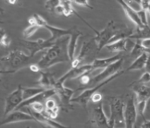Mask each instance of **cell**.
<instances>
[{
  "instance_id": "obj_35",
  "label": "cell",
  "mask_w": 150,
  "mask_h": 128,
  "mask_svg": "<svg viewBox=\"0 0 150 128\" xmlns=\"http://www.w3.org/2000/svg\"><path fill=\"white\" fill-rule=\"evenodd\" d=\"M138 16L141 19V21L142 22V23L144 24L145 27H149L148 24V18H147V11H145L144 10H140L139 11H137Z\"/></svg>"
},
{
  "instance_id": "obj_42",
  "label": "cell",
  "mask_w": 150,
  "mask_h": 128,
  "mask_svg": "<svg viewBox=\"0 0 150 128\" xmlns=\"http://www.w3.org/2000/svg\"><path fill=\"white\" fill-rule=\"evenodd\" d=\"M145 68H146V70H147V72H149V73H150V59H149V58L148 59L147 63H146V65H145Z\"/></svg>"
},
{
  "instance_id": "obj_28",
  "label": "cell",
  "mask_w": 150,
  "mask_h": 128,
  "mask_svg": "<svg viewBox=\"0 0 150 128\" xmlns=\"http://www.w3.org/2000/svg\"><path fill=\"white\" fill-rule=\"evenodd\" d=\"M40 28V27L35 26V25H29L28 27L23 31V36L26 39H30Z\"/></svg>"
},
{
  "instance_id": "obj_37",
  "label": "cell",
  "mask_w": 150,
  "mask_h": 128,
  "mask_svg": "<svg viewBox=\"0 0 150 128\" xmlns=\"http://www.w3.org/2000/svg\"><path fill=\"white\" fill-rule=\"evenodd\" d=\"M102 98H103V96H102L100 93L96 92V93H95L94 95H92L91 101H92V103H100Z\"/></svg>"
},
{
  "instance_id": "obj_23",
  "label": "cell",
  "mask_w": 150,
  "mask_h": 128,
  "mask_svg": "<svg viewBox=\"0 0 150 128\" xmlns=\"http://www.w3.org/2000/svg\"><path fill=\"white\" fill-rule=\"evenodd\" d=\"M105 48L108 49L109 51L119 54L122 51H127V39H121L115 43L108 44Z\"/></svg>"
},
{
  "instance_id": "obj_39",
  "label": "cell",
  "mask_w": 150,
  "mask_h": 128,
  "mask_svg": "<svg viewBox=\"0 0 150 128\" xmlns=\"http://www.w3.org/2000/svg\"><path fill=\"white\" fill-rule=\"evenodd\" d=\"M73 3H76L77 5H80L81 6H86V7H88V8H90V9H93V7H92L88 1H82V2H73Z\"/></svg>"
},
{
  "instance_id": "obj_2",
  "label": "cell",
  "mask_w": 150,
  "mask_h": 128,
  "mask_svg": "<svg viewBox=\"0 0 150 128\" xmlns=\"http://www.w3.org/2000/svg\"><path fill=\"white\" fill-rule=\"evenodd\" d=\"M33 58L30 55H26L23 51H11L8 55L1 58V73H16L29 65L31 66V62Z\"/></svg>"
},
{
  "instance_id": "obj_27",
  "label": "cell",
  "mask_w": 150,
  "mask_h": 128,
  "mask_svg": "<svg viewBox=\"0 0 150 128\" xmlns=\"http://www.w3.org/2000/svg\"><path fill=\"white\" fill-rule=\"evenodd\" d=\"M62 6L64 7V16H68L73 15L74 13V8L72 6V3L73 2H71V1H60Z\"/></svg>"
},
{
  "instance_id": "obj_32",
  "label": "cell",
  "mask_w": 150,
  "mask_h": 128,
  "mask_svg": "<svg viewBox=\"0 0 150 128\" xmlns=\"http://www.w3.org/2000/svg\"><path fill=\"white\" fill-rule=\"evenodd\" d=\"M29 107L31 110L37 113H43L45 110V105L43 103H40V102H37V103H34L31 104Z\"/></svg>"
},
{
  "instance_id": "obj_21",
  "label": "cell",
  "mask_w": 150,
  "mask_h": 128,
  "mask_svg": "<svg viewBox=\"0 0 150 128\" xmlns=\"http://www.w3.org/2000/svg\"><path fill=\"white\" fill-rule=\"evenodd\" d=\"M82 35H83V34L81 31L77 30L76 27H74L73 33L70 35V39H69V43H68V55H69L71 62H72V60L75 58L78 39Z\"/></svg>"
},
{
  "instance_id": "obj_10",
  "label": "cell",
  "mask_w": 150,
  "mask_h": 128,
  "mask_svg": "<svg viewBox=\"0 0 150 128\" xmlns=\"http://www.w3.org/2000/svg\"><path fill=\"white\" fill-rule=\"evenodd\" d=\"M123 63H124V58H121L120 60L110 65L107 68L104 69V70L101 71L100 73H99L97 75L92 77L90 84H92V85H93V84L97 85L100 82H103L104 80L109 79L110 77L113 76L114 75H116V74L118 73L119 71L121 70Z\"/></svg>"
},
{
  "instance_id": "obj_17",
  "label": "cell",
  "mask_w": 150,
  "mask_h": 128,
  "mask_svg": "<svg viewBox=\"0 0 150 128\" xmlns=\"http://www.w3.org/2000/svg\"><path fill=\"white\" fill-rule=\"evenodd\" d=\"M56 95V91H55V90H46V91H44L42 92V93L37 95L36 96L31 98L30 99L23 101V102L18 106V107L16 110H20V109H23V108H24V107H29L31 104L34 103H37V102L43 103V102H45L47 99H48V98H52V96H54V95Z\"/></svg>"
},
{
  "instance_id": "obj_46",
  "label": "cell",
  "mask_w": 150,
  "mask_h": 128,
  "mask_svg": "<svg viewBox=\"0 0 150 128\" xmlns=\"http://www.w3.org/2000/svg\"><path fill=\"white\" fill-rule=\"evenodd\" d=\"M149 59H150V55H149Z\"/></svg>"
},
{
  "instance_id": "obj_44",
  "label": "cell",
  "mask_w": 150,
  "mask_h": 128,
  "mask_svg": "<svg viewBox=\"0 0 150 128\" xmlns=\"http://www.w3.org/2000/svg\"><path fill=\"white\" fill-rule=\"evenodd\" d=\"M108 128H114V126L112 125V124H110V123L108 122Z\"/></svg>"
},
{
  "instance_id": "obj_30",
  "label": "cell",
  "mask_w": 150,
  "mask_h": 128,
  "mask_svg": "<svg viewBox=\"0 0 150 128\" xmlns=\"http://www.w3.org/2000/svg\"><path fill=\"white\" fill-rule=\"evenodd\" d=\"M136 106H137V113L143 118V120L145 119L144 117V112H145V108L147 106V101H140V102H136Z\"/></svg>"
},
{
  "instance_id": "obj_7",
  "label": "cell",
  "mask_w": 150,
  "mask_h": 128,
  "mask_svg": "<svg viewBox=\"0 0 150 128\" xmlns=\"http://www.w3.org/2000/svg\"><path fill=\"white\" fill-rule=\"evenodd\" d=\"M55 42L50 38L48 39H39L35 41H21V46L29 51V55L34 57L37 53L41 51L47 50L54 45Z\"/></svg>"
},
{
  "instance_id": "obj_26",
  "label": "cell",
  "mask_w": 150,
  "mask_h": 128,
  "mask_svg": "<svg viewBox=\"0 0 150 128\" xmlns=\"http://www.w3.org/2000/svg\"><path fill=\"white\" fill-rule=\"evenodd\" d=\"M146 52L145 49L141 46V40H136V44H135L134 47L131 51V55L134 58H138L140 55H141L143 53Z\"/></svg>"
},
{
  "instance_id": "obj_25",
  "label": "cell",
  "mask_w": 150,
  "mask_h": 128,
  "mask_svg": "<svg viewBox=\"0 0 150 128\" xmlns=\"http://www.w3.org/2000/svg\"><path fill=\"white\" fill-rule=\"evenodd\" d=\"M130 39L134 40H143L145 39H150V28L144 27L143 28L137 27L136 31Z\"/></svg>"
},
{
  "instance_id": "obj_3",
  "label": "cell",
  "mask_w": 150,
  "mask_h": 128,
  "mask_svg": "<svg viewBox=\"0 0 150 128\" xmlns=\"http://www.w3.org/2000/svg\"><path fill=\"white\" fill-rule=\"evenodd\" d=\"M110 116L108 122L114 126V128H125V104L120 98L110 97Z\"/></svg>"
},
{
  "instance_id": "obj_40",
  "label": "cell",
  "mask_w": 150,
  "mask_h": 128,
  "mask_svg": "<svg viewBox=\"0 0 150 128\" xmlns=\"http://www.w3.org/2000/svg\"><path fill=\"white\" fill-rule=\"evenodd\" d=\"M30 69H31V71L33 72H40L41 71V69L40 68V67L38 66V64H31L30 66Z\"/></svg>"
},
{
  "instance_id": "obj_20",
  "label": "cell",
  "mask_w": 150,
  "mask_h": 128,
  "mask_svg": "<svg viewBox=\"0 0 150 128\" xmlns=\"http://www.w3.org/2000/svg\"><path fill=\"white\" fill-rule=\"evenodd\" d=\"M121 58H123L121 54H117L110 58H95L92 61V63H91L92 70L94 71L95 70H98V69H105L108 67H109L110 65L113 64L114 63L120 60Z\"/></svg>"
},
{
  "instance_id": "obj_16",
  "label": "cell",
  "mask_w": 150,
  "mask_h": 128,
  "mask_svg": "<svg viewBox=\"0 0 150 128\" xmlns=\"http://www.w3.org/2000/svg\"><path fill=\"white\" fill-rule=\"evenodd\" d=\"M129 87H132V91L135 92L136 102L148 101L150 98V87L139 83L137 81L132 82Z\"/></svg>"
},
{
  "instance_id": "obj_12",
  "label": "cell",
  "mask_w": 150,
  "mask_h": 128,
  "mask_svg": "<svg viewBox=\"0 0 150 128\" xmlns=\"http://www.w3.org/2000/svg\"><path fill=\"white\" fill-rule=\"evenodd\" d=\"M91 122L95 128L108 127V118L104 113L102 103H99L98 106L93 109Z\"/></svg>"
},
{
  "instance_id": "obj_4",
  "label": "cell",
  "mask_w": 150,
  "mask_h": 128,
  "mask_svg": "<svg viewBox=\"0 0 150 128\" xmlns=\"http://www.w3.org/2000/svg\"><path fill=\"white\" fill-rule=\"evenodd\" d=\"M123 74H124V70H121L120 71H119L118 73H117L116 75H114L113 76L110 77L109 79H108L104 80L103 82H100L98 83L97 85L94 86V87H92L91 88H88L85 90V91H83L80 95H78L77 97L72 98V99H71V103H76L80 104V106H82L84 108H87V106H88V104L89 101H91V98H92V95H94L95 93L96 92H98V91L101 87H103L105 85H107L108 83H109L112 81H113L115 79H117L118 77H120V75H122Z\"/></svg>"
},
{
  "instance_id": "obj_43",
  "label": "cell",
  "mask_w": 150,
  "mask_h": 128,
  "mask_svg": "<svg viewBox=\"0 0 150 128\" xmlns=\"http://www.w3.org/2000/svg\"><path fill=\"white\" fill-rule=\"evenodd\" d=\"M40 124H41L42 128H53L50 125H47V124H44V123H40Z\"/></svg>"
},
{
  "instance_id": "obj_8",
  "label": "cell",
  "mask_w": 150,
  "mask_h": 128,
  "mask_svg": "<svg viewBox=\"0 0 150 128\" xmlns=\"http://www.w3.org/2000/svg\"><path fill=\"white\" fill-rule=\"evenodd\" d=\"M125 128H134L137 121V110L136 106V99L133 95H129L125 104Z\"/></svg>"
},
{
  "instance_id": "obj_41",
  "label": "cell",
  "mask_w": 150,
  "mask_h": 128,
  "mask_svg": "<svg viewBox=\"0 0 150 128\" xmlns=\"http://www.w3.org/2000/svg\"><path fill=\"white\" fill-rule=\"evenodd\" d=\"M141 128H150V121L147 120V119H144L143 121V123L141 124Z\"/></svg>"
},
{
  "instance_id": "obj_45",
  "label": "cell",
  "mask_w": 150,
  "mask_h": 128,
  "mask_svg": "<svg viewBox=\"0 0 150 128\" xmlns=\"http://www.w3.org/2000/svg\"><path fill=\"white\" fill-rule=\"evenodd\" d=\"M148 12H149L150 14V6H149V11H148Z\"/></svg>"
},
{
  "instance_id": "obj_13",
  "label": "cell",
  "mask_w": 150,
  "mask_h": 128,
  "mask_svg": "<svg viewBox=\"0 0 150 128\" xmlns=\"http://www.w3.org/2000/svg\"><path fill=\"white\" fill-rule=\"evenodd\" d=\"M54 90L56 91V95H58L59 98L62 106L64 107V108L66 109V108L70 107L72 96L74 95L73 90L66 87L64 84L59 83V82H58V81L55 84Z\"/></svg>"
},
{
  "instance_id": "obj_18",
  "label": "cell",
  "mask_w": 150,
  "mask_h": 128,
  "mask_svg": "<svg viewBox=\"0 0 150 128\" xmlns=\"http://www.w3.org/2000/svg\"><path fill=\"white\" fill-rule=\"evenodd\" d=\"M40 73V77L37 81V84L44 90H54L57 82V80H55L54 75L45 70H41Z\"/></svg>"
},
{
  "instance_id": "obj_34",
  "label": "cell",
  "mask_w": 150,
  "mask_h": 128,
  "mask_svg": "<svg viewBox=\"0 0 150 128\" xmlns=\"http://www.w3.org/2000/svg\"><path fill=\"white\" fill-rule=\"evenodd\" d=\"M94 72V71H90V72H88V73L84 74L80 78V82L81 84L83 85H88V84H90L91 82V80H92V73Z\"/></svg>"
},
{
  "instance_id": "obj_15",
  "label": "cell",
  "mask_w": 150,
  "mask_h": 128,
  "mask_svg": "<svg viewBox=\"0 0 150 128\" xmlns=\"http://www.w3.org/2000/svg\"><path fill=\"white\" fill-rule=\"evenodd\" d=\"M27 109V112L29 113L31 115H32L35 119L37 122H40V123H44V124H47V125H50L51 127H52L53 128H70L68 127H66V126L63 125L61 123H59V122H56L55 119H52L49 117L44 114V113H37L35 112L33 110H31V108L29 107H24Z\"/></svg>"
},
{
  "instance_id": "obj_33",
  "label": "cell",
  "mask_w": 150,
  "mask_h": 128,
  "mask_svg": "<svg viewBox=\"0 0 150 128\" xmlns=\"http://www.w3.org/2000/svg\"><path fill=\"white\" fill-rule=\"evenodd\" d=\"M44 105H45V110H56L59 109V107L56 102H55L52 98H50L48 99H47L44 102Z\"/></svg>"
},
{
  "instance_id": "obj_47",
  "label": "cell",
  "mask_w": 150,
  "mask_h": 128,
  "mask_svg": "<svg viewBox=\"0 0 150 128\" xmlns=\"http://www.w3.org/2000/svg\"><path fill=\"white\" fill-rule=\"evenodd\" d=\"M26 128H30V127H26Z\"/></svg>"
},
{
  "instance_id": "obj_14",
  "label": "cell",
  "mask_w": 150,
  "mask_h": 128,
  "mask_svg": "<svg viewBox=\"0 0 150 128\" xmlns=\"http://www.w3.org/2000/svg\"><path fill=\"white\" fill-rule=\"evenodd\" d=\"M29 121L37 122L35 119L29 113L19 111V110H14L11 113H10L6 117H5V119L1 122V125L3 126L6 124L16 123V122H29Z\"/></svg>"
},
{
  "instance_id": "obj_22",
  "label": "cell",
  "mask_w": 150,
  "mask_h": 128,
  "mask_svg": "<svg viewBox=\"0 0 150 128\" xmlns=\"http://www.w3.org/2000/svg\"><path fill=\"white\" fill-rule=\"evenodd\" d=\"M149 59V54L147 52H144L142 55H140L138 58L135 59V61L129 66L126 70H142L145 67L146 63Z\"/></svg>"
},
{
  "instance_id": "obj_19",
  "label": "cell",
  "mask_w": 150,
  "mask_h": 128,
  "mask_svg": "<svg viewBox=\"0 0 150 128\" xmlns=\"http://www.w3.org/2000/svg\"><path fill=\"white\" fill-rule=\"evenodd\" d=\"M117 3H119L120 6L122 7V9L124 10V11L125 13L126 16L137 26V27L143 28L145 27L142 23V22L141 21L140 18H139L137 11H136L134 9H132V7L127 3V2H125V1H117Z\"/></svg>"
},
{
  "instance_id": "obj_11",
  "label": "cell",
  "mask_w": 150,
  "mask_h": 128,
  "mask_svg": "<svg viewBox=\"0 0 150 128\" xmlns=\"http://www.w3.org/2000/svg\"><path fill=\"white\" fill-rule=\"evenodd\" d=\"M90 71H93L92 68V65L91 63L89 64H84V65H81L80 67H75V68H71L67 71V73H65L62 77L57 79L58 82L64 84V82L68 79H77V78H80V77L83 75L84 74L90 72Z\"/></svg>"
},
{
  "instance_id": "obj_29",
  "label": "cell",
  "mask_w": 150,
  "mask_h": 128,
  "mask_svg": "<svg viewBox=\"0 0 150 128\" xmlns=\"http://www.w3.org/2000/svg\"><path fill=\"white\" fill-rule=\"evenodd\" d=\"M59 3H60V1H58V0H50V1H47L44 6L49 12L55 13L56 7L59 6Z\"/></svg>"
},
{
  "instance_id": "obj_31",
  "label": "cell",
  "mask_w": 150,
  "mask_h": 128,
  "mask_svg": "<svg viewBox=\"0 0 150 128\" xmlns=\"http://www.w3.org/2000/svg\"><path fill=\"white\" fill-rule=\"evenodd\" d=\"M0 43L4 47H8L11 44V39L7 35L6 32L3 29H1V39H0Z\"/></svg>"
},
{
  "instance_id": "obj_24",
  "label": "cell",
  "mask_w": 150,
  "mask_h": 128,
  "mask_svg": "<svg viewBox=\"0 0 150 128\" xmlns=\"http://www.w3.org/2000/svg\"><path fill=\"white\" fill-rule=\"evenodd\" d=\"M44 90L42 87H23V101L30 99L31 98L36 96L40 93H42Z\"/></svg>"
},
{
  "instance_id": "obj_1",
  "label": "cell",
  "mask_w": 150,
  "mask_h": 128,
  "mask_svg": "<svg viewBox=\"0 0 150 128\" xmlns=\"http://www.w3.org/2000/svg\"><path fill=\"white\" fill-rule=\"evenodd\" d=\"M69 39L70 36L62 37L55 41L52 47L47 50L46 53L37 63L41 70H47L55 64L71 62L68 55Z\"/></svg>"
},
{
  "instance_id": "obj_6",
  "label": "cell",
  "mask_w": 150,
  "mask_h": 128,
  "mask_svg": "<svg viewBox=\"0 0 150 128\" xmlns=\"http://www.w3.org/2000/svg\"><path fill=\"white\" fill-rule=\"evenodd\" d=\"M23 102V87L18 86V88L16 91L11 92L8 96H6L5 100V107H4V117L9 115L14 110H16Z\"/></svg>"
},
{
  "instance_id": "obj_38",
  "label": "cell",
  "mask_w": 150,
  "mask_h": 128,
  "mask_svg": "<svg viewBox=\"0 0 150 128\" xmlns=\"http://www.w3.org/2000/svg\"><path fill=\"white\" fill-rule=\"evenodd\" d=\"M141 46H143L145 51L150 50V39H145L141 40Z\"/></svg>"
},
{
  "instance_id": "obj_5",
  "label": "cell",
  "mask_w": 150,
  "mask_h": 128,
  "mask_svg": "<svg viewBox=\"0 0 150 128\" xmlns=\"http://www.w3.org/2000/svg\"><path fill=\"white\" fill-rule=\"evenodd\" d=\"M117 29V27L115 25L114 21L111 20L104 30L99 31V33L96 34V37H94V39L96 40V43L97 44L98 51H100L101 49L105 47L109 43L111 39H112V37L114 36V34H116Z\"/></svg>"
},
{
  "instance_id": "obj_36",
  "label": "cell",
  "mask_w": 150,
  "mask_h": 128,
  "mask_svg": "<svg viewBox=\"0 0 150 128\" xmlns=\"http://www.w3.org/2000/svg\"><path fill=\"white\" fill-rule=\"evenodd\" d=\"M137 82L139 83H141V84H146V83H149L150 82V73L149 72H144L142 75L141 76V78L137 80Z\"/></svg>"
},
{
  "instance_id": "obj_9",
  "label": "cell",
  "mask_w": 150,
  "mask_h": 128,
  "mask_svg": "<svg viewBox=\"0 0 150 128\" xmlns=\"http://www.w3.org/2000/svg\"><path fill=\"white\" fill-rule=\"evenodd\" d=\"M95 51H97V52H99L97 44L96 43L95 39L93 38L88 42H86V43H83L79 55H77V57L74 58L72 62H71V68H75V67H78L81 66V65H83V64H82L83 60L87 57H88L89 55Z\"/></svg>"
}]
</instances>
